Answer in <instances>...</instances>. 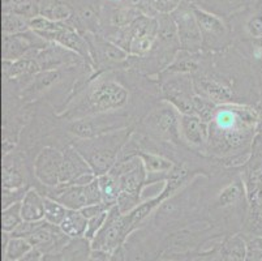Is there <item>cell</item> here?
Returning a JSON list of instances; mask_svg holds the SVG:
<instances>
[{"label":"cell","mask_w":262,"mask_h":261,"mask_svg":"<svg viewBox=\"0 0 262 261\" xmlns=\"http://www.w3.org/2000/svg\"><path fill=\"white\" fill-rule=\"evenodd\" d=\"M259 116L242 104L218 105L209 123L208 154L227 167H242L251 154Z\"/></svg>","instance_id":"cell-1"},{"label":"cell","mask_w":262,"mask_h":261,"mask_svg":"<svg viewBox=\"0 0 262 261\" xmlns=\"http://www.w3.org/2000/svg\"><path fill=\"white\" fill-rule=\"evenodd\" d=\"M129 101L130 92L127 86L114 78L110 72H103L76 88L58 116L72 122L99 114L125 111Z\"/></svg>","instance_id":"cell-2"},{"label":"cell","mask_w":262,"mask_h":261,"mask_svg":"<svg viewBox=\"0 0 262 261\" xmlns=\"http://www.w3.org/2000/svg\"><path fill=\"white\" fill-rule=\"evenodd\" d=\"M133 129L135 127H129L93 138H73L71 144L86 159L95 175L99 176L115 166L121 150L135 132Z\"/></svg>","instance_id":"cell-3"},{"label":"cell","mask_w":262,"mask_h":261,"mask_svg":"<svg viewBox=\"0 0 262 261\" xmlns=\"http://www.w3.org/2000/svg\"><path fill=\"white\" fill-rule=\"evenodd\" d=\"M111 171L118 176L120 184L116 205L123 214H128L144 201L142 193L147 187V172L139 155L119 159Z\"/></svg>","instance_id":"cell-4"},{"label":"cell","mask_w":262,"mask_h":261,"mask_svg":"<svg viewBox=\"0 0 262 261\" xmlns=\"http://www.w3.org/2000/svg\"><path fill=\"white\" fill-rule=\"evenodd\" d=\"M180 112L162 99L157 106L150 110L140 123L141 135L159 143H167L170 145H182L180 136Z\"/></svg>","instance_id":"cell-5"},{"label":"cell","mask_w":262,"mask_h":261,"mask_svg":"<svg viewBox=\"0 0 262 261\" xmlns=\"http://www.w3.org/2000/svg\"><path fill=\"white\" fill-rule=\"evenodd\" d=\"M68 123V132L73 138H93L133 127L132 115L127 111L108 112L76 119Z\"/></svg>","instance_id":"cell-6"},{"label":"cell","mask_w":262,"mask_h":261,"mask_svg":"<svg viewBox=\"0 0 262 261\" xmlns=\"http://www.w3.org/2000/svg\"><path fill=\"white\" fill-rule=\"evenodd\" d=\"M133 231H135V227L128 214H123L118 205H114L108 209L106 222L102 229L90 242L92 250L103 251L107 253L114 252L125 244L128 236Z\"/></svg>","instance_id":"cell-7"},{"label":"cell","mask_w":262,"mask_h":261,"mask_svg":"<svg viewBox=\"0 0 262 261\" xmlns=\"http://www.w3.org/2000/svg\"><path fill=\"white\" fill-rule=\"evenodd\" d=\"M158 78L162 98L172 105L180 114H193V101L197 94L193 76L162 72Z\"/></svg>","instance_id":"cell-8"},{"label":"cell","mask_w":262,"mask_h":261,"mask_svg":"<svg viewBox=\"0 0 262 261\" xmlns=\"http://www.w3.org/2000/svg\"><path fill=\"white\" fill-rule=\"evenodd\" d=\"M43 195L59 201L70 210H81L85 207L97 203H102L101 190L98 180L95 179L92 183L84 184H68L60 183L52 188H43Z\"/></svg>","instance_id":"cell-9"},{"label":"cell","mask_w":262,"mask_h":261,"mask_svg":"<svg viewBox=\"0 0 262 261\" xmlns=\"http://www.w3.org/2000/svg\"><path fill=\"white\" fill-rule=\"evenodd\" d=\"M89 42L90 51H92L93 63H94V75L110 72L115 68H125L129 54L118 45L107 39L104 35L97 33H84Z\"/></svg>","instance_id":"cell-10"},{"label":"cell","mask_w":262,"mask_h":261,"mask_svg":"<svg viewBox=\"0 0 262 261\" xmlns=\"http://www.w3.org/2000/svg\"><path fill=\"white\" fill-rule=\"evenodd\" d=\"M240 169V178L247 192L248 207H262V133L256 135L249 158Z\"/></svg>","instance_id":"cell-11"},{"label":"cell","mask_w":262,"mask_h":261,"mask_svg":"<svg viewBox=\"0 0 262 261\" xmlns=\"http://www.w3.org/2000/svg\"><path fill=\"white\" fill-rule=\"evenodd\" d=\"M202 35V50L208 52L222 51L231 45V33L222 18L205 9L193 6Z\"/></svg>","instance_id":"cell-12"},{"label":"cell","mask_w":262,"mask_h":261,"mask_svg":"<svg viewBox=\"0 0 262 261\" xmlns=\"http://www.w3.org/2000/svg\"><path fill=\"white\" fill-rule=\"evenodd\" d=\"M171 16L178 28L180 50L192 52V54H201L202 35L192 4L184 0L182 6L179 7Z\"/></svg>","instance_id":"cell-13"},{"label":"cell","mask_w":262,"mask_h":261,"mask_svg":"<svg viewBox=\"0 0 262 261\" xmlns=\"http://www.w3.org/2000/svg\"><path fill=\"white\" fill-rule=\"evenodd\" d=\"M64 155L63 149L45 147L38 152L33 161L34 178L43 188H52L61 183Z\"/></svg>","instance_id":"cell-14"},{"label":"cell","mask_w":262,"mask_h":261,"mask_svg":"<svg viewBox=\"0 0 262 261\" xmlns=\"http://www.w3.org/2000/svg\"><path fill=\"white\" fill-rule=\"evenodd\" d=\"M2 43L3 62H15L23 57H35L40 50H43L49 45L46 39L33 32L32 29L21 34L3 35Z\"/></svg>","instance_id":"cell-15"},{"label":"cell","mask_w":262,"mask_h":261,"mask_svg":"<svg viewBox=\"0 0 262 261\" xmlns=\"http://www.w3.org/2000/svg\"><path fill=\"white\" fill-rule=\"evenodd\" d=\"M35 61H37L40 71L70 69L77 68V67H88V68H90L86 62L80 55L71 51V50L56 42H50L43 50H40L37 56H35Z\"/></svg>","instance_id":"cell-16"},{"label":"cell","mask_w":262,"mask_h":261,"mask_svg":"<svg viewBox=\"0 0 262 261\" xmlns=\"http://www.w3.org/2000/svg\"><path fill=\"white\" fill-rule=\"evenodd\" d=\"M63 171H61V183L84 184L92 183L97 179L93 169L88 161L72 144H67L63 148Z\"/></svg>","instance_id":"cell-17"},{"label":"cell","mask_w":262,"mask_h":261,"mask_svg":"<svg viewBox=\"0 0 262 261\" xmlns=\"http://www.w3.org/2000/svg\"><path fill=\"white\" fill-rule=\"evenodd\" d=\"M28 240L32 244L33 248L39 251L42 255L58 256L61 255L64 248L72 239L63 233L60 226L43 221L39 229Z\"/></svg>","instance_id":"cell-18"},{"label":"cell","mask_w":262,"mask_h":261,"mask_svg":"<svg viewBox=\"0 0 262 261\" xmlns=\"http://www.w3.org/2000/svg\"><path fill=\"white\" fill-rule=\"evenodd\" d=\"M180 136L183 144L202 154H208L209 123L202 121L197 115H180Z\"/></svg>","instance_id":"cell-19"},{"label":"cell","mask_w":262,"mask_h":261,"mask_svg":"<svg viewBox=\"0 0 262 261\" xmlns=\"http://www.w3.org/2000/svg\"><path fill=\"white\" fill-rule=\"evenodd\" d=\"M2 184L4 190H17L28 184V172L25 169V161L21 153L12 152L3 154L2 166Z\"/></svg>","instance_id":"cell-20"},{"label":"cell","mask_w":262,"mask_h":261,"mask_svg":"<svg viewBox=\"0 0 262 261\" xmlns=\"http://www.w3.org/2000/svg\"><path fill=\"white\" fill-rule=\"evenodd\" d=\"M135 155H139L141 158L142 164H144L145 170L147 172V186L164 183L170 175V172L176 166L172 159L156 152L139 150V152H136Z\"/></svg>","instance_id":"cell-21"},{"label":"cell","mask_w":262,"mask_h":261,"mask_svg":"<svg viewBox=\"0 0 262 261\" xmlns=\"http://www.w3.org/2000/svg\"><path fill=\"white\" fill-rule=\"evenodd\" d=\"M21 214L24 221L45 219V196L35 187H30L21 201Z\"/></svg>","instance_id":"cell-22"},{"label":"cell","mask_w":262,"mask_h":261,"mask_svg":"<svg viewBox=\"0 0 262 261\" xmlns=\"http://www.w3.org/2000/svg\"><path fill=\"white\" fill-rule=\"evenodd\" d=\"M243 201H247V192H245V187L243 183L242 178L235 179L230 184L222 188L221 192L218 193L215 198V207L225 209V208L235 207L237 204H242Z\"/></svg>","instance_id":"cell-23"},{"label":"cell","mask_w":262,"mask_h":261,"mask_svg":"<svg viewBox=\"0 0 262 261\" xmlns=\"http://www.w3.org/2000/svg\"><path fill=\"white\" fill-rule=\"evenodd\" d=\"M247 240L240 234L232 235L222 243L215 258L211 261H245Z\"/></svg>","instance_id":"cell-24"},{"label":"cell","mask_w":262,"mask_h":261,"mask_svg":"<svg viewBox=\"0 0 262 261\" xmlns=\"http://www.w3.org/2000/svg\"><path fill=\"white\" fill-rule=\"evenodd\" d=\"M86 227L88 218L81 213V210H68L66 218L60 225L63 233L67 236H70L71 239L84 238Z\"/></svg>","instance_id":"cell-25"},{"label":"cell","mask_w":262,"mask_h":261,"mask_svg":"<svg viewBox=\"0 0 262 261\" xmlns=\"http://www.w3.org/2000/svg\"><path fill=\"white\" fill-rule=\"evenodd\" d=\"M163 203H164V200L162 198V196L158 193L157 196H153V197L144 200L141 204L137 205V207H136L132 212L128 213V217H129V219H130V222H132L135 230L139 229L140 225L144 224V222L149 218L150 215L153 214L154 212H157V210H158V208L161 207Z\"/></svg>","instance_id":"cell-26"},{"label":"cell","mask_w":262,"mask_h":261,"mask_svg":"<svg viewBox=\"0 0 262 261\" xmlns=\"http://www.w3.org/2000/svg\"><path fill=\"white\" fill-rule=\"evenodd\" d=\"M97 180H98L99 190H101L102 201L111 207L116 205L119 196H120V184H119L118 176L110 170L103 175L97 176Z\"/></svg>","instance_id":"cell-27"},{"label":"cell","mask_w":262,"mask_h":261,"mask_svg":"<svg viewBox=\"0 0 262 261\" xmlns=\"http://www.w3.org/2000/svg\"><path fill=\"white\" fill-rule=\"evenodd\" d=\"M90 252H92L90 240L85 238L72 239L61 252V261H88Z\"/></svg>","instance_id":"cell-28"},{"label":"cell","mask_w":262,"mask_h":261,"mask_svg":"<svg viewBox=\"0 0 262 261\" xmlns=\"http://www.w3.org/2000/svg\"><path fill=\"white\" fill-rule=\"evenodd\" d=\"M39 14L50 18V20L68 23L73 17V8L70 4L60 2V0H52L45 6V8L39 9Z\"/></svg>","instance_id":"cell-29"},{"label":"cell","mask_w":262,"mask_h":261,"mask_svg":"<svg viewBox=\"0 0 262 261\" xmlns=\"http://www.w3.org/2000/svg\"><path fill=\"white\" fill-rule=\"evenodd\" d=\"M39 7L35 0H3V13H15L26 18L39 14Z\"/></svg>","instance_id":"cell-30"},{"label":"cell","mask_w":262,"mask_h":261,"mask_svg":"<svg viewBox=\"0 0 262 261\" xmlns=\"http://www.w3.org/2000/svg\"><path fill=\"white\" fill-rule=\"evenodd\" d=\"M29 30V18L15 13H3V17H2V32H3V35L21 34V33H26Z\"/></svg>","instance_id":"cell-31"},{"label":"cell","mask_w":262,"mask_h":261,"mask_svg":"<svg viewBox=\"0 0 262 261\" xmlns=\"http://www.w3.org/2000/svg\"><path fill=\"white\" fill-rule=\"evenodd\" d=\"M32 250L33 246L29 243L28 239L11 236L8 244H7V247L4 248L3 255L6 260L17 261L20 258H23L25 255H28Z\"/></svg>","instance_id":"cell-32"},{"label":"cell","mask_w":262,"mask_h":261,"mask_svg":"<svg viewBox=\"0 0 262 261\" xmlns=\"http://www.w3.org/2000/svg\"><path fill=\"white\" fill-rule=\"evenodd\" d=\"M68 210L70 209L64 207L61 203L49 197V196H45V221L46 222L60 226L61 222L66 218Z\"/></svg>","instance_id":"cell-33"},{"label":"cell","mask_w":262,"mask_h":261,"mask_svg":"<svg viewBox=\"0 0 262 261\" xmlns=\"http://www.w3.org/2000/svg\"><path fill=\"white\" fill-rule=\"evenodd\" d=\"M216 107H218V105L215 102L204 97V95L196 94L194 101H193V114L197 115L199 118H201L206 123L211 122L214 114H215Z\"/></svg>","instance_id":"cell-34"},{"label":"cell","mask_w":262,"mask_h":261,"mask_svg":"<svg viewBox=\"0 0 262 261\" xmlns=\"http://www.w3.org/2000/svg\"><path fill=\"white\" fill-rule=\"evenodd\" d=\"M23 221L21 203L11 205V207L6 208L2 212V230H3L4 233L11 234Z\"/></svg>","instance_id":"cell-35"},{"label":"cell","mask_w":262,"mask_h":261,"mask_svg":"<svg viewBox=\"0 0 262 261\" xmlns=\"http://www.w3.org/2000/svg\"><path fill=\"white\" fill-rule=\"evenodd\" d=\"M184 0H149V6L156 14H172Z\"/></svg>","instance_id":"cell-36"},{"label":"cell","mask_w":262,"mask_h":261,"mask_svg":"<svg viewBox=\"0 0 262 261\" xmlns=\"http://www.w3.org/2000/svg\"><path fill=\"white\" fill-rule=\"evenodd\" d=\"M30 187L32 186H26L23 187V188H17V190H4L3 188V192H2V203H3L2 207H3V209L13 204H17V203H21Z\"/></svg>","instance_id":"cell-37"},{"label":"cell","mask_w":262,"mask_h":261,"mask_svg":"<svg viewBox=\"0 0 262 261\" xmlns=\"http://www.w3.org/2000/svg\"><path fill=\"white\" fill-rule=\"evenodd\" d=\"M245 261H262V236L253 235L247 239Z\"/></svg>","instance_id":"cell-38"},{"label":"cell","mask_w":262,"mask_h":261,"mask_svg":"<svg viewBox=\"0 0 262 261\" xmlns=\"http://www.w3.org/2000/svg\"><path fill=\"white\" fill-rule=\"evenodd\" d=\"M45 219L42 221H23L17 227H16L13 231L11 233V236H15V238H24V239H29L33 234L37 231L40 227V225L43 224Z\"/></svg>","instance_id":"cell-39"},{"label":"cell","mask_w":262,"mask_h":261,"mask_svg":"<svg viewBox=\"0 0 262 261\" xmlns=\"http://www.w3.org/2000/svg\"><path fill=\"white\" fill-rule=\"evenodd\" d=\"M107 213H108V210H107V212L101 213V214H98V215H95V217H93V218L88 219L86 233H85V236H84L85 239H88V240H90V242L94 239V236L98 234V231L102 229V226L104 225V222H106Z\"/></svg>","instance_id":"cell-40"},{"label":"cell","mask_w":262,"mask_h":261,"mask_svg":"<svg viewBox=\"0 0 262 261\" xmlns=\"http://www.w3.org/2000/svg\"><path fill=\"white\" fill-rule=\"evenodd\" d=\"M247 32L251 37L259 39L262 38V13H257L252 16L247 23Z\"/></svg>","instance_id":"cell-41"},{"label":"cell","mask_w":262,"mask_h":261,"mask_svg":"<svg viewBox=\"0 0 262 261\" xmlns=\"http://www.w3.org/2000/svg\"><path fill=\"white\" fill-rule=\"evenodd\" d=\"M111 208V205L106 204V203H97V204H92V205H88V207H85L84 209H81V213L86 217L88 219L93 218V217H95V215L101 214V213L103 212H107V210Z\"/></svg>","instance_id":"cell-42"},{"label":"cell","mask_w":262,"mask_h":261,"mask_svg":"<svg viewBox=\"0 0 262 261\" xmlns=\"http://www.w3.org/2000/svg\"><path fill=\"white\" fill-rule=\"evenodd\" d=\"M108 261H128L125 247H124V246H121V247H119L118 250H115L114 252L110 253Z\"/></svg>","instance_id":"cell-43"},{"label":"cell","mask_w":262,"mask_h":261,"mask_svg":"<svg viewBox=\"0 0 262 261\" xmlns=\"http://www.w3.org/2000/svg\"><path fill=\"white\" fill-rule=\"evenodd\" d=\"M108 257H110V253L103 252V251L92 250L88 261H108Z\"/></svg>","instance_id":"cell-44"},{"label":"cell","mask_w":262,"mask_h":261,"mask_svg":"<svg viewBox=\"0 0 262 261\" xmlns=\"http://www.w3.org/2000/svg\"><path fill=\"white\" fill-rule=\"evenodd\" d=\"M42 253L39 252L38 250H35V248H33L32 251H30L28 255L24 256L23 258H20V260L17 261H42Z\"/></svg>","instance_id":"cell-45"},{"label":"cell","mask_w":262,"mask_h":261,"mask_svg":"<svg viewBox=\"0 0 262 261\" xmlns=\"http://www.w3.org/2000/svg\"><path fill=\"white\" fill-rule=\"evenodd\" d=\"M257 45H258V46L262 49V38H259V39H257Z\"/></svg>","instance_id":"cell-46"},{"label":"cell","mask_w":262,"mask_h":261,"mask_svg":"<svg viewBox=\"0 0 262 261\" xmlns=\"http://www.w3.org/2000/svg\"><path fill=\"white\" fill-rule=\"evenodd\" d=\"M185 2H188V3H190V2H192V0H185Z\"/></svg>","instance_id":"cell-47"},{"label":"cell","mask_w":262,"mask_h":261,"mask_svg":"<svg viewBox=\"0 0 262 261\" xmlns=\"http://www.w3.org/2000/svg\"><path fill=\"white\" fill-rule=\"evenodd\" d=\"M261 212H262V207H261Z\"/></svg>","instance_id":"cell-48"}]
</instances>
